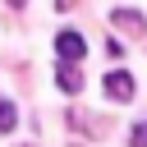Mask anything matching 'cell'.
<instances>
[{
  "label": "cell",
  "instance_id": "4",
  "mask_svg": "<svg viewBox=\"0 0 147 147\" xmlns=\"http://www.w3.org/2000/svg\"><path fill=\"white\" fill-rule=\"evenodd\" d=\"M55 83H60V92H78V87H83V74H78L74 64H60V74H55Z\"/></svg>",
  "mask_w": 147,
  "mask_h": 147
},
{
  "label": "cell",
  "instance_id": "8",
  "mask_svg": "<svg viewBox=\"0 0 147 147\" xmlns=\"http://www.w3.org/2000/svg\"><path fill=\"white\" fill-rule=\"evenodd\" d=\"M9 5H14V9H23V5H28V0H9Z\"/></svg>",
  "mask_w": 147,
  "mask_h": 147
},
{
  "label": "cell",
  "instance_id": "2",
  "mask_svg": "<svg viewBox=\"0 0 147 147\" xmlns=\"http://www.w3.org/2000/svg\"><path fill=\"white\" fill-rule=\"evenodd\" d=\"M101 87H106L110 101H133V78H129L124 69H110V74L101 78Z\"/></svg>",
  "mask_w": 147,
  "mask_h": 147
},
{
  "label": "cell",
  "instance_id": "3",
  "mask_svg": "<svg viewBox=\"0 0 147 147\" xmlns=\"http://www.w3.org/2000/svg\"><path fill=\"white\" fill-rule=\"evenodd\" d=\"M110 28H119V32H129V37H142V32H147V18H142L138 9H110Z\"/></svg>",
  "mask_w": 147,
  "mask_h": 147
},
{
  "label": "cell",
  "instance_id": "6",
  "mask_svg": "<svg viewBox=\"0 0 147 147\" xmlns=\"http://www.w3.org/2000/svg\"><path fill=\"white\" fill-rule=\"evenodd\" d=\"M129 147H147V119H142V124H133V133H129Z\"/></svg>",
  "mask_w": 147,
  "mask_h": 147
},
{
  "label": "cell",
  "instance_id": "7",
  "mask_svg": "<svg viewBox=\"0 0 147 147\" xmlns=\"http://www.w3.org/2000/svg\"><path fill=\"white\" fill-rule=\"evenodd\" d=\"M69 5H74V0H55V9H69Z\"/></svg>",
  "mask_w": 147,
  "mask_h": 147
},
{
  "label": "cell",
  "instance_id": "5",
  "mask_svg": "<svg viewBox=\"0 0 147 147\" xmlns=\"http://www.w3.org/2000/svg\"><path fill=\"white\" fill-rule=\"evenodd\" d=\"M18 129V110H14V101H0V133H14Z\"/></svg>",
  "mask_w": 147,
  "mask_h": 147
},
{
  "label": "cell",
  "instance_id": "1",
  "mask_svg": "<svg viewBox=\"0 0 147 147\" xmlns=\"http://www.w3.org/2000/svg\"><path fill=\"white\" fill-rule=\"evenodd\" d=\"M55 51H60V60H64V64H69V60L78 64V60L87 55V41H83V32H78V28H64V32H55Z\"/></svg>",
  "mask_w": 147,
  "mask_h": 147
}]
</instances>
